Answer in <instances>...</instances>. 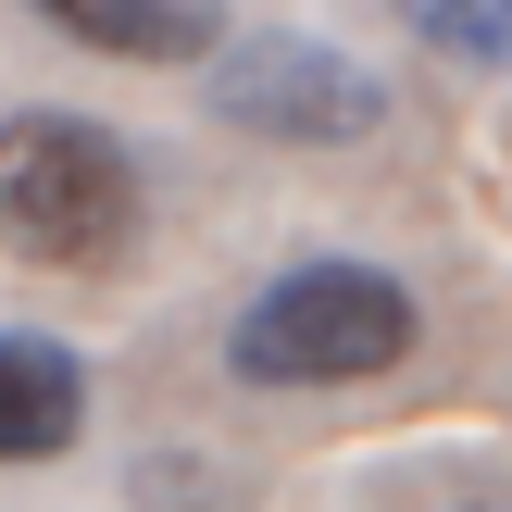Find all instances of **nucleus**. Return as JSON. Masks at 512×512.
Instances as JSON below:
<instances>
[{
    "mask_svg": "<svg viewBox=\"0 0 512 512\" xmlns=\"http://www.w3.org/2000/svg\"><path fill=\"white\" fill-rule=\"evenodd\" d=\"M25 13H50L63 38L113 50V63H213L225 38V0H25Z\"/></svg>",
    "mask_w": 512,
    "mask_h": 512,
    "instance_id": "obj_4",
    "label": "nucleus"
},
{
    "mask_svg": "<svg viewBox=\"0 0 512 512\" xmlns=\"http://www.w3.org/2000/svg\"><path fill=\"white\" fill-rule=\"evenodd\" d=\"M400 25L475 75H512V0H400Z\"/></svg>",
    "mask_w": 512,
    "mask_h": 512,
    "instance_id": "obj_6",
    "label": "nucleus"
},
{
    "mask_svg": "<svg viewBox=\"0 0 512 512\" xmlns=\"http://www.w3.org/2000/svg\"><path fill=\"white\" fill-rule=\"evenodd\" d=\"M88 425V363L50 338H0V463H50Z\"/></svg>",
    "mask_w": 512,
    "mask_h": 512,
    "instance_id": "obj_5",
    "label": "nucleus"
},
{
    "mask_svg": "<svg viewBox=\"0 0 512 512\" xmlns=\"http://www.w3.org/2000/svg\"><path fill=\"white\" fill-rule=\"evenodd\" d=\"M213 113L250 125V138L338 150V138L388 125V75L325 50V38H300V25H263V38H213Z\"/></svg>",
    "mask_w": 512,
    "mask_h": 512,
    "instance_id": "obj_3",
    "label": "nucleus"
},
{
    "mask_svg": "<svg viewBox=\"0 0 512 512\" xmlns=\"http://www.w3.org/2000/svg\"><path fill=\"white\" fill-rule=\"evenodd\" d=\"M238 375L250 388H363L413 363V288L375 263H288L238 313Z\"/></svg>",
    "mask_w": 512,
    "mask_h": 512,
    "instance_id": "obj_2",
    "label": "nucleus"
},
{
    "mask_svg": "<svg viewBox=\"0 0 512 512\" xmlns=\"http://www.w3.org/2000/svg\"><path fill=\"white\" fill-rule=\"evenodd\" d=\"M138 238V150L88 113H0V250L100 275Z\"/></svg>",
    "mask_w": 512,
    "mask_h": 512,
    "instance_id": "obj_1",
    "label": "nucleus"
}]
</instances>
